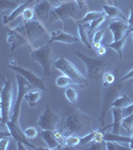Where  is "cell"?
Returning a JSON list of instances; mask_svg holds the SVG:
<instances>
[{"label": "cell", "mask_w": 133, "mask_h": 150, "mask_svg": "<svg viewBox=\"0 0 133 150\" xmlns=\"http://www.w3.org/2000/svg\"><path fill=\"white\" fill-rule=\"evenodd\" d=\"M122 112H123V116H124V117H126V116L133 113V102L128 104L126 106H124V107L122 108Z\"/></svg>", "instance_id": "38"}, {"label": "cell", "mask_w": 133, "mask_h": 150, "mask_svg": "<svg viewBox=\"0 0 133 150\" xmlns=\"http://www.w3.org/2000/svg\"><path fill=\"white\" fill-rule=\"evenodd\" d=\"M15 1H17L19 4H22V3H24V2L27 1V0H15Z\"/></svg>", "instance_id": "45"}, {"label": "cell", "mask_w": 133, "mask_h": 150, "mask_svg": "<svg viewBox=\"0 0 133 150\" xmlns=\"http://www.w3.org/2000/svg\"><path fill=\"white\" fill-rule=\"evenodd\" d=\"M129 7H130V14H129V17L127 19V23L129 24L130 28L133 31V6L129 5Z\"/></svg>", "instance_id": "39"}, {"label": "cell", "mask_w": 133, "mask_h": 150, "mask_svg": "<svg viewBox=\"0 0 133 150\" xmlns=\"http://www.w3.org/2000/svg\"><path fill=\"white\" fill-rule=\"evenodd\" d=\"M1 125L4 126L8 120H10L12 114V107L13 102V88L12 83L9 79L3 78V87L1 89Z\"/></svg>", "instance_id": "9"}, {"label": "cell", "mask_w": 133, "mask_h": 150, "mask_svg": "<svg viewBox=\"0 0 133 150\" xmlns=\"http://www.w3.org/2000/svg\"><path fill=\"white\" fill-rule=\"evenodd\" d=\"M5 125H6L7 129L9 130V132H10L11 138L13 139L14 141L23 142L24 144L27 145L29 147V149H37V147H35L34 145L29 142V139L26 137L25 133H24V130L20 126V123H15V122L11 121V120H8Z\"/></svg>", "instance_id": "14"}, {"label": "cell", "mask_w": 133, "mask_h": 150, "mask_svg": "<svg viewBox=\"0 0 133 150\" xmlns=\"http://www.w3.org/2000/svg\"><path fill=\"white\" fill-rule=\"evenodd\" d=\"M111 112H112L113 116V123H112V132L115 134H120V129L122 126V121H123V112L122 108L120 107H112L111 108Z\"/></svg>", "instance_id": "17"}, {"label": "cell", "mask_w": 133, "mask_h": 150, "mask_svg": "<svg viewBox=\"0 0 133 150\" xmlns=\"http://www.w3.org/2000/svg\"><path fill=\"white\" fill-rule=\"evenodd\" d=\"M74 1H76L77 3H78V5L80 6L82 9L86 10V8H87V0H74Z\"/></svg>", "instance_id": "41"}, {"label": "cell", "mask_w": 133, "mask_h": 150, "mask_svg": "<svg viewBox=\"0 0 133 150\" xmlns=\"http://www.w3.org/2000/svg\"><path fill=\"white\" fill-rule=\"evenodd\" d=\"M130 32L127 33L126 35L124 36L121 39L117 40V41H112L111 43H106L105 46L106 47H109L111 49H113L114 51L118 54V57L119 59H122V54H123V50H124V46H125V43L128 39V36H129Z\"/></svg>", "instance_id": "20"}, {"label": "cell", "mask_w": 133, "mask_h": 150, "mask_svg": "<svg viewBox=\"0 0 133 150\" xmlns=\"http://www.w3.org/2000/svg\"><path fill=\"white\" fill-rule=\"evenodd\" d=\"M15 79L17 83V97L14 102L13 109H12V114L10 120L15 123H19V116H20V109H21V103L25 97L26 93L29 92L34 88V86L29 82L25 77H23L21 74L15 72Z\"/></svg>", "instance_id": "8"}, {"label": "cell", "mask_w": 133, "mask_h": 150, "mask_svg": "<svg viewBox=\"0 0 133 150\" xmlns=\"http://www.w3.org/2000/svg\"><path fill=\"white\" fill-rule=\"evenodd\" d=\"M105 52H106V51H105V45H104V46L99 47L98 49H97V53H98L99 56H104Z\"/></svg>", "instance_id": "43"}, {"label": "cell", "mask_w": 133, "mask_h": 150, "mask_svg": "<svg viewBox=\"0 0 133 150\" xmlns=\"http://www.w3.org/2000/svg\"><path fill=\"white\" fill-rule=\"evenodd\" d=\"M9 143H10L9 137H1V139H0V149L7 150L8 149Z\"/></svg>", "instance_id": "37"}, {"label": "cell", "mask_w": 133, "mask_h": 150, "mask_svg": "<svg viewBox=\"0 0 133 150\" xmlns=\"http://www.w3.org/2000/svg\"><path fill=\"white\" fill-rule=\"evenodd\" d=\"M97 132V130H92L87 134L83 135V136H80V142H79V146H84V145L90 144L91 142L94 140V137H95V134Z\"/></svg>", "instance_id": "29"}, {"label": "cell", "mask_w": 133, "mask_h": 150, "mask_svg": "<svg viewBox=\"0 0 133 150\" xmlns=\"http://www.w3.org/2000/svg\"><path fill=\"white\" fill-rule=\"evenodd\" d=\"M74 54L76 55L79 59L82 60L86 67L87 72V78L90 80L96 81L101 83L104 76L106 69L109 66V59L107 57L100 56V57H91L86 55L80 50L75 51Z\"/></svg>", "instance_id": "2"}, {"label": "cell", "mask_w": 133, "mask_h": 150, "mask_svg": "<svg viewBox=\"0 0 133 150\" xmlns=\"http://www.w3.org/2000/svg\"><path fill=\"white\" fill-rule=\"evenodd\" d=\"M131 102H132L131 99H130V97L127 95V94L121 93V94H120L119 97H118L114 101V103H113L112 107H120V108H123L124 106L128 105V104H130Z\"/></svg>", "instance_id": "24"}, {"label": "cell", "mask_w": 133, "mask_h": 150, "mask_svg": "<svg viewBox=\"0 0 133 150\" xmlns=\"http://www.w3.org/2000/svg\"><path fill=\"white\" fill-rule=\"evenodd\" d=\"M129 148L130 149H133V135L131 136V141H130V143H129Z\"/></svg>", "instance_id": "44"}, {"label": "cell", "mask_w": 133, "mask_h": 150, "mask_svg": "<svg viewBox=\"0 0 133 150\" xmlns=\"http://www.w3.org/2000/svg\"><path fill=\"white\" fill-rule=\"evenodd\" d=\"M55 68L62 72L64 75L68 76L71 79L72 83L76 84V85L80 87H85L89 84L88 78H86L83 74L79 71V69L74 65L72 62H70L68 59L64 57H59L57 60L54 61Z\"/></svg>", "instance_id": "7"}, {"label": "cell", "mask_w": 133, "mask_h": 150, "mask_svg": "<svg viewBox=\"0 0 133 150\" xmlns=\"http://www.w3.org/2000/svg\"><path fill=\"white\" fill-rule=\"evenodd\" d=\"M114 81H115L114 75L112 73H110V72H105L101 84H103V85H109V84H112Z\"/></svg>", "instance_id": "36"}, {"label": "cell", "mask_w": 133, "mask_h": 150, "mask_svg": "<svg viewBox=\"0 0 133 150\" xmlns=\"http://www.w3.org/2000/svg\"><path fill=\"white\" fill-rule=\"evenodd\" d=\"M122 127L125 128L128 132L132 131L133 130V113H131L130 115H128L126 117L123 118Z\"/></svg>", "instance_id": "33"}, {"label": "cell", "mask_w": 133, "mask_h": 150, "mask_svg": "<svg viewBox=\"0 0 133 150\" xmlns=\"http://www.w3.org/2000/svg\"><path fill=\"white\" fill-rule=\"evenodd\" d=\"M129 79H133V69L132 70H130L128 73H126L124 75V76L122 77V78H120L119 80L123 82V81H125V80H129Z\"/></svg>", "instance_id": "40"}, {"label": "cell", "mask_w": 133, "mask_h": 150, "mask_svg": "<svg viewBox=\"0 0 133 150\" xmlns=\"http://www.w3.org/2000/svg\"><path fill=\"white\" fill-rule=\"evenodd\" d=\"M41 138L44 140V142L47 144L48 149H61L62 147L60 146L59 142L57 141L55 137L54 131L53 130H42L40 133Z\"/></svg>", "instance_id": "16"}, {"label": "cell", "mask_w": 133, "mask_h": 150, "mask_svg": "<svg viewBox=\"0 0 133 150\" xmlns=\"http://www.w3.org/2000/svg\"><path fill=\"white\" fill-rule=\"evenodd\" d=\"M70 83H72L71 79H70L68 76L64 75V74L58 77V78L56 79V81H55L56 86L59 87V88H65V87H68Z\"/></svg>", "instance_id": "31"}, {"label": "cell", "mask_w": 133, "mask_h": 150, "mask_svg": "<svg viewBox=\"0 0 133 150\" xmlns=\"http://www.w3.org/2000/svg\"><path fill=\"white\" fill-rule=\"evenodd\" d=\"M106 149L107 150H119V149H126L121 144H118V142L114 141H106Z\"/></svg>", "instance_id": "35"}, {"label": "cell", "mask_w": 133, "mask_h": 150, "mask_svg": "<svg viewBox=\"0 0 133 150\" xmlns=\"http://www.w3.org/2000/svg\"><path fill=\"white\" fill-rule=\"evenodd\" d=\"M105 16H106V14L100 16V17H98V18H96V19H94L93 21H91L90 23H88V25H87L88 32L90 33V32H92V31H94V30L96 31V29H97L99 26H100L101 24L105 21Z\"/></svg>", "instance_id": "28"}, {"label": "cell", "mask_w": 133, "mask_h": 150, "mask_svg": "<svg viewBox=\"0 0 133 150\" xmlns=\"http://www.w3.org/2000/svg\"><path fill=\"white\" fill-rule=\"evenodd\" d=\"M20 4L15 0H0V11L8 10V9H12L13 11Z\"/></svg>", "instance_id": "25"}, {"label": "cell", "mask_w": 133, "mask_h": 150, "mask_svg": "<svg viewBox=\"0 0 133 150\" xmlns=\"http://www.w3.org/2000/svg\"><path fill=\"white\" fill-rule=\"evenodd\" d=\"M103 11L105 12L106 16L110 17L111 19H115V18H119L123 19V20L127 21V17L123 14V12L120 10L118 7H116L114 4H104L102 6Z\"/></svg>", "instance_id": "18"}, {"label": "cell", "mask_w": 133, "mask_h": 150, "mask_svg": "<svg viewBox=\"0 0 133 150\" xmlns=\"http://www.w3.org/2000/svg\"><path fill=\"white\" fill-rule=\"evenodd\" d=\"M54 41L61 43H66V44H73L79 41V38L75 37L74 35L69 34L63 30H55L50 33V39L48 42L52 43Z\"/></svg>", "instance_id": "15"}, {"label": "cell", "mask_w": 133, "mask_h": 150, "mask_svg": "<svg viewBox=\"0 0 133 150\" xmlns=\"http://www.w3.org/2000/svg\"><path fill=\"white\" fill-rule=\"evenodd\" d=\"M105 12H98V11H90V12H86L85 15L82 17L80 20H78L76 23H81V24H87L90 23L91 21H93L94 19L100 17V16L104 15Z\"/></svg>", "instance_id": "23"}, {"label": "cell", "mask_w": 133, "mask_h": 150, "mask_svg": "<svg viewBox=\"0 0 133 150\" xmlns=\"http://www.w3.org/2000/svg\"><path fill=\"white\" fill-rule=\"evenodd\" d=\"M24 133L28 139H35L38 135V129L35 127H28L24 129Z\"/></svg>", "instance_id": "34"}, {"label": "cell", "mask_w": 133, "mask_h": 150, "mask_svg": "<svg viewBox=\"0 0 133 150\" xmlns=\"http://www.w3.org/2000/svg\"><path fill=\"white\" fill-rule=\"evenodd\" d=\"M15 27H17L18 30L22 33L26 44L30 45L33 49L38 47L36 43L39 40H43L45 38L50 39V33H48L45 24H43L37 19L31 21H23L22 23Z\"/></svg>", "instance_id": "3"}, {"label": "cell", "mask_w": 133, "mask_h": 150, "mask_svg": "<svg viewBox=\"0 0 133 150\" xmlns=\"http://www.w3.org/2000/svg\"><path fill=\"white\" fill-rule=\"evenodd\" d=\"M33 10L35 12L36 19L41 21L43 24H47L50 21L51 14L54 6L48 0H38L33 5Z\"/></svg>", "instance_id": "12"}, {"label": "cell", "mask_w": 133, "mask_h": 150, "mask_svg": "<svg viewBox=\"0 0 133 150\" xmlns=\"http://www.w3.org/2000/svg\"><path fill=\"white\" fill-rule=\"evenodd\" d=\"M60 121V116L53 112L50 106H45L44 110L38 116L37 125L41 130H57V125Z\"/></svg>", "instance_id": "11"}, {"label": "cell", "mask_w": 133, "mask_h": 150, "mask_svg": "<svg viewBox=\"0 0 133 150\" xmlns=\"http://www.w3.org/2000/svg\"><path fill=\"white\" fill-rule=\"evenodd\" d=\"M103 140L104 141H114L118 143H130L131 137L124 136V135L115 134L113 132H107L103 134Z\"/></svg>", "instance_id": "21"}, {"label": "cell", "mask_w": 133, "mask_h": 150, "mask_svg": "<svg viewBox=\"0 0 133 150\" xmlns=\"http://www.w3.org/2000/svg\"><path fill=\"white\" fill-rule=\"evenodd\" d=\"M51 44L52 43L47 42L30 52L31 58L42 67L43 75L45 77L51 75V68L54 64V50Z\"/></svg>", "instance_id": "6"}, {"label": "cell", "mask_w": 133, "mask_h": 150, "mask_svg": "<svg viewBox=\"0 0 133 150\" xmlns=\"http://www.w3.org/2000/svg\"><path fill=\"white\" fill-rule=\"evenodd\" d=\"M85 11L86 10L82 9L74 0L68 2H62L53 8L50 20L54 19V20H59L62 23H64V21L67 18H70L77 22L85 15Z\"/></svg>", "instance_id": "5"}, {"label": "cell", "mask_w": 133, "mask_h": 150, "mask_svg": "<svg viewBox=\"0 0 133 150\" xmlns=\"http://www.w3.org/2000/svg\"><path fill=\"white\" fill-rule=\"evenodd\" d=\"M16 143H17V147H16V149H18V150H26V149H29V147L27 146V145L24 144L23 142L18 141V142H16Z\"/></svg>", "instance_id": "42"}, {"label": "cell", "mask_w": 133, "mask_h": 150, "mask_svg": "<svg viewBox=\"0 0 133 150\" xmlns=\"http://www.w3.org/2000/svg\"><path fill=\"white\" fill-rule=\"evenodd\" d=\"M21 16H22L23 21H31V20H34V19H36L35 12H34V10H33L32 7H28V8H26L25 10L23 11V13Z\"/></svg>", "instance_id": "32"}, {"label": "cell", "mask_w": 133, "mask_h": 150, "mask_svg": "<svg viewBox=\"0 0 133 150\" xmlns=\"http://www.w3.org/2000/svg\"><path fill=\"white\" fill-rule=\"evenodd\" d=\"M63 116L65 128L69 133L78 136H83L92 131V120L91 117L80 108L72 105H65L63 108Z\"/></svg>", "instance_id": "1"}, {"label": "cell", "mask_w": 133, "mask_h": 150, "mask_svg": "<svg viewBox=\"0 0 133 150\" xmlns=\"http://www.w3.org/2000/svg\"><path fill=\"white\" fill-rule=\"evenodd\" d=\"M77 31H78L79 40H80L88 49H92L93 45H92V43L90 42V40H89V32H88V29H87L86 24L77 23Z\"/></svg>", "instance_id": "19"}, {"label": "cell", "mask_w": 133, "mask_h": 150, "mask_svg": "<svg viewBox=\"0 0 133 150\" xmlns=\"http://www.w3.org/2000/svg\"><path fill=\"white\" fill-rule=\"evenodd\" d=\"M108 30L112 33L113 41H117L121 39L127 33L132 32L131 28H130L129 24L127 23V21L119 18L112 19L110 21L109 26H108Z\"/></svg>", "instance_id": "13"}, {"label": "cell", "mask_w": 133, "mask_h": 150, "mask_svg": "<svg viewBox=\"0 0 133 150\" xmlns=\"http://www.w3.org/2000/svg\"><path fill=\"white\" fill-rule=\"evenodd\" d=\"M79 142H80V136H78V135L71 134L66 137V146L70 147V148H73V147H75V146H79Z\"/></svg>", "instance_id": "30"}, {"label": "cell", "mask_w": 133, "mask_h": 150, "mask_svg": "<svg viewBox=\"0 0 133 150\" xmlns=\"http://www.w3.org/2000/svg\"><path fill=\"white\" fill-rule=\"evenodd\" d=\"M9 68L13 70L14 72L16 73H19L21 74L23 77H25L27 80L34 86L35 89H38V90H41V91H44L46 92L47 91V88L45 86L44 82H43L42 79L40 77H38L34 72H32L31 70H29L27 68H24V67L20 66V65H17L15 63V59L12 58L10 60V63H9Z\"/></svg>", "instance_id": "10"}, {"label": "cell", "mask_w": 133, "mask_h": 150, "mask_svg": "<svg viewBox=\"0 0 133 150\" xmlns=\"http://www.w3.org/2000/svg\"><path fill=\"white\" fill-rule=\"evenodd\" d=\"M131 33H132V37H133V31H132V32H131Z\"/></svg>", "instance_id": "46"}, {"label": "cell", "mask_w": 133, "mask_h": 150, "mask_svg": "<svg viewBox=\"0 0 133 150\" xmlns=\"http://www.w3.org/2000/svg\"><path fill=\"white\" fill-rule=\"evenodd\" d=\"M41 90H35V91H32L30 90L29 92L26 93L25 97H24V99L26 100V102L28 103L29 107L30 108H34L36 106V104L38 103V101L41 99Z\"/></svg>", "instance_id": "22"}, {"label": "cell", "mask_w": 133, "mask_h": 150, "mask_svg": "<svg viewBox=\"0 0 133 150\" xmlns=\"http://www.w3.org/2000/svg\"><path fill=\"white\" fill-rule=\"evenodd\" d=\"M103 36H104V30H96L95 33L93 35L92 39V45L93 47H95V49L97 50L99 47H101V42H102Z\"/></svg>", "instance_id": "27"}, {"label": "cell", "mask_w": 133, "mask_h": 150, "mask_svg": "<svg viewBox=\"0 0 133 150\" xmlns=\"http://www.w3.org/2000/svg\"><path fill=\"white\" fill-rule=\"evenodd\" d=\"M65 96L71 104H76L78 100V92L75 88H72V87H67L65 90Z\"/></svg>", "instance_id": "26"}, {"label": "cell", "mask_w": 133, "mask_h": 150, "mask_svg": "<svg viewBox=\"0 0 133 150\" xmlns=\"http://www.w3.org/2000/svg\"><path fill=\"white\" fill-rule=\"evenodd\" d=\"M122 91V82L115 80L112 84L103 85L101 84V110L99 114V126L100 128L105 127L106 114L108 110L112 108L114 101L120 96Z\"/></svg>", "instance_id": "4"}]
</instances>
